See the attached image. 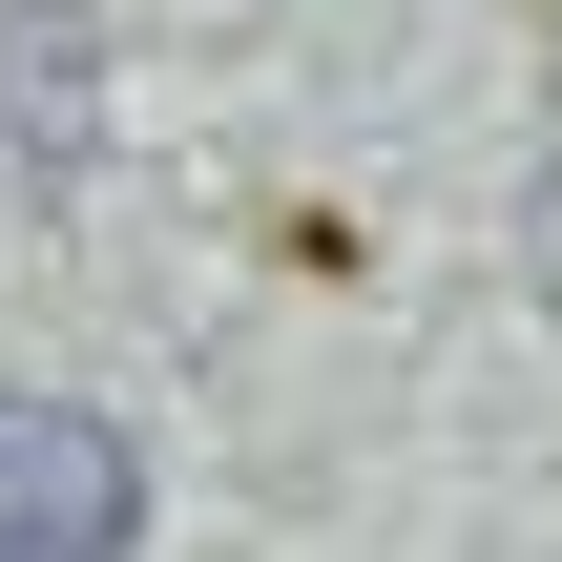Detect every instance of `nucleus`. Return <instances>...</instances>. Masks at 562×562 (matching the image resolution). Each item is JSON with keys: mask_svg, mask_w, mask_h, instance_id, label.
Segmentation results:
<instances>
[{"mask_svg": "<svg viewBox=\"0 0 562 562\" xmlns=\"http://www.w3.org/2000/svg\"><path fill=\"white\" fill-rule=\"evenodd\" d=\"M146 542V459L83 396H0V562H125Z\"/></svg>", "mask_w": 562, "mask_h": 562, "instance_id": "nucleus-1", "label": "nucleus"}]
</instances>
